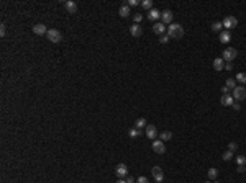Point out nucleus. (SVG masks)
Instances as JSON below:
<instances>
[{
  "mask_svg": "<svg viewBox=\"0 0 246 183\" xmlns=\"http://www.w3.org/2000/svg\"><path fill=\"white\" fill-rule=\"evenodd\" d=\"M168 34L171 38H182L184 36V28L180 26L179 23H171L168 28Z\"/></svg>",
  "mask_w": 246,
  "mask_h": 183,
  "instance_id": "1",
  "label": "nucleus"
},
{
  "mask_svg": "<svg viewBox=\"0 0 246 183\" xmlns=\"http://www.w3.org/2000/svg\"><path fill=\"white\" fill-rule=\"evenodd\" d=\"M236 56H238V51L235 48H227L222 54L223 61H227V62H233V59H236Z\"/></svg>",
  "mask_w": 246,
  "mask_h": 183,
  "instance_id": "2",
  "label": "nucleus"
},
{
  "mask_svg": "<svg viewBox=\"0 0 246 183\" xmlns=\"http://www.w3.org/2000/svg\"><path fill=\"white\" fill-rule=\"evenodd\" d=\"M46 38L51 41V43H59L61 39H62V34H61V31L59 30H48V33H46Z\"/></svg>",
  "mask_w": 246,
  "mask_h": 183,
  "instance_id": "3",
  "label": "nucleus"
},
{
  "mask_svg": "<svg viewBox=\"0 0 246 183\" xmlns=\"http://www.w3.org/2000/svg\"><path fill=\"white\" fill-rule=\"evenodd\" d=\"M233 98H235L236 101H241V100H244V98H246V89H244L243 85L236 87V89L233 90Z\"/></svg>",
  "mask_w": 246,
  "mask_h": 183,
  "instance_id": "4",
  "label": "nucleus"
},
{
  "mask_svg": "<svg viewBox=\"0 0 246 183\" xmlns=\"http://www.w3.org/2000/svg\"><path fill=\"white\" fill-rule=\"evenodd\" d=\"M222 23H223V26L227 28V31H230V30H233V28L238 25V20H236L235 17H227L225 20L222 21Z\"/></svg>",
  "mask_w": 246,
  "mask_h": 183,
  "instance_id": "5",
  "label": "nucleus"
},
{
  "mask_svg": "<svg viewBox=\"0 0 246 183\" xmlns=\"http://www.w3.org/2000/svg\"><path fill=\"white\" fill-rule=\"evenodd\" d=\"M153 150L156 152V154H164L166 152V145H164V142L161 141V139H154L153 141Z\"/></svg>",
  "mask_w": 246,
  "mask_h": 183,
  "instance_id": "6",
  "label": "nucleus"
},
{
  "mask_svg": "<svg viewBox=\"0 0 246 183\" xmlns=\"http://www.w3.org/2000/svg\"><path fill=\"white\" fill-rule=\"evenodd\" d=\"M115 173H117L120 178L126 177V173H128V167H126L125 164H118L117 167H115Z\"/></svg>",
  "mask_w": 246,
  "mask_h": 183,
  "instance_id": "7",
  "label": "nucleus"
},
{
  "mask_svg": "<svg viewBox=\"0 0 246 183\" xmlns=\"http://www.w3.org/2000/svg\"><path fill=\"white\" fill-rule=\"evenodd\" d=\"M153 177H154V180L158 181V183H161L163 180H164V173H163V170H161V167H153Z\"/></svg>",
  "mask_w": 246,
  "mask_h": 183,
  "instance_id": "8",
  "label": "nucleus"
},
{
  "mask_svg": "<svg viewBox=\"0 0 246 183\" xmlns=\"http://www.w3.org/2000/svg\"><path fill=\"white\" fill-rule=\"evenodd\" d=\"M146 136L154 141V137L158 136V129H156L154 124H148V126H146Z\"/></svg>",
  "mask_w": 246,
  "mask_h": 183,
  "instance_id": "9",
  "label": "nucleus"
},
{
  "mask_svg": "<svg viewBox=\"0 0 246 183\" xmlns=\"http://www.w3.org/2000/svg\"><path fill=\"white\" fill-rule=\"evenodd\" d=\"M33 33L35 34H38V36H43V34H46L48 30H46V26L43 25V23H38V25H35L33 26Z\"/></svg>",
  "mask_w": 246,
  "mask_h": 183,
  "instance_id": "10",
  "label": "nucleus"
},
{
  "mask_svg": "<svg viewBox=\"0 0 246 183\" xmlns=\"http://www.w3.org/2000/svg\"><path fill=\"white\" fill-rule=\"evenodd\" d=\"M172 12L171 10H164V12H161V18H163V23L166 25V23H169L171 25V21H172Z\"/></svg>",
  "mask_w": 246,
  "mask_h": 183,
  "instance_id": "11",
  "label": "nucleus"
},
{
  "mask_svg": "<svg viewBox=\"0 0 246 183\" xmlns=\"http://www.w3.org/2000/svg\"><path fill=\"white\" fill-rule=\"evenodd\" d=\"M130 33H131V36H135V38H138V36H141V33H143V28H141V25H133V26H130Z\"/></svg>",
  "mask_w": 246,
  "mask_h": 183,
  "instance_id": "12",
  "label": "nucleus"
},
{
  "mask_svg": "<svg viewBox=\"0 0 246 183\" xmlns=\"http://www.w3.org/2000/svg\"><path fill=\"white\" fill-rule=\"evenodd\" d=\"M220 103H222L223 106H231L235 101H233V97H230V95H223L222 100H220Z\"/></svg>",
  "mask_w": 246,
  "mask_h": 183,
  "instance_id": "13",
  "label": "nucleus"
},
{
  "mask_svg": "<svg viewBox=\"0 0 246 183\" xmlns=\"http://www.w3.org/2000/svg\"><path fill=\"white\" fill-rule=\"evenodd\" d=\"M223 67H225V61H223V57H217V59L213 61V69L215 70H222Z\"/></svg>",
  "mask_w": 246,
  "mask_h": 183,
  "instance_id": "14",
  "label": "nucleus"
},
{
  "mask_svg": "<svg viewBox=\"0 0 246 183\" xmlns=\"http://www.w3.org/2000/svg\"><path fill=\"white\" fill-rule=\"evenodd\" d=\"M159 17H161V12H159V10H156V8H151V10L148 12V18H149L151 21L158 20Z\"/></svg>",
  "mask_w": 246,
  "mask_h": 183,
  "instance_id": "15",
  "label": "nucleus"
},
{
  "mask_svg": "<svg viewBox=\"0 0 246 183\" xmlns=\"http://www.w3.org/2000/svg\"><path fill=\"white\" fill-rule=\"evenodd\" d=\"M153 31H154L156 34H163V33L166 31V25H164V23H154Z\"/></svg>",
  "mask_w": 246,
  "mask_h": 183,
  "instance_id": "16",
  "label": "nucleus"
},
{
  "mask_svg": "<svg viewBox=\"0 0 246 183\" xmlns=\"http://www.w3.org/2000/svg\"><path fill=\"white\" fill-rule=\"evenodd\" d=\"M64 7H66V10H67L69 13H76V12H77V5H76V2H71V0H69V2L64 3Z\"/></svg>",
  "mask_w": 246,
  "mask_h": 183,
  "instance_id": "17",
  "label": "nucleus"
},
{
  "mask_svg": "<svg viewBox=\"0 0 246 183\" xmlns=\"http://www.w3.org/2000/svg\"><path fill=\"white\" fill-rule=\"evenodd\" d=\"M230 39H231V34H230V31H222V33H220V41L223 43V44H227V43H230Z\"/></svg>",
  "mask_w": 246,
  "mask_h": 183,
  "instance_id": "18",
  "label": "nucleus"
},
{
  "mask_svg": "<svg viewBox=\"0 0 246 183\" xmlns=\"http://www.w3.org/2000/svg\"><path fill=\"white\" fill-rule=\"evenodd\" d=\"M146 126H148V124H146V119H144V118L136 119V123H135V128L140 129V131H141V129H146Z\"/></svg>",
  "mask_w": 246,
  "mask_h": 183,
  "instance_id": "19",
  "label": "nucleus"
},
{
  "mask_svg": "<svg viewBox=\"0 0 246 183\" xmlns=\"http://www.w3.org/2000/svg\"><path fill=\"white\" fill-rule=\"evenodd\" d=\"M118 13H120V17H123V18H126L128 15H130V7H128V3H125L121 7V8L118 10Z\"/></svg>",
  "mask_w": 246,
  "mask_h": 183,
  "instance_id": "20",
  "label": "nucleus"
},
{
  "mask_svg": "<svg viewBox=\"0 0 246 183\" xmlns=\"http://www.w3.org/2000/svg\"><path fill=\"white\" fill-rule=\"evenodd\" d=\"M207 175H208V178H210V180H215L217 177H218V170H217V168H210Z\"/></svg>",
  "mask_w": 246,
  "mask_h": 183,
  "instance_id": "21",
  "label": "nucleus"
},
{
  "mask_svg": "<svg viewBox=\"0 0 246 183\" xmlns=\"http://www.w3.org/2000/svg\"><path fill=\"white\" fill-rule=\"evenodd\" d=\"M227 87L230 90H235L236 89V80L235 79H227Z\"/></svg>",
  "mask_w": 246,
  "mask_h": 183,
  "instance_id": "22",
  "label": "nucleus"
},
{
  "mask_svg": "<svg viewBox=\"0 0 246 183\" xmlns=\"http://www.w3.org/2000/svg\"><path fill=\"white\" fill-rule=\"evenodd\" d=\"M140 134H141V131L136 129V128H131V129L128 131V136H130V137H138Z\"/></svg>",
  "mask_w": 246,
  "mask_h": 183,
  "instance_id": "23",
  "label": "nucleus"
},
{
  "mask_svg": "<svg viewBox=\"0 0 246 183\" xmlns=\"http://www.w3.org/2000/svg\"><path fill=\"white\" fill-rule=\"evenodd\" d=\"M240 84H246V74H243V72H240V74H236V79Z\"/></svg>",
  "mask_w": 246,
  "mask_h": 183,
  "instance_id": "24",
  "label": "nucleus"
},
{
  "mask_svg": "<svg viewBox=\"0 0 246 183\" xmlns=\"http://www.w3.org/2000/svg\"><path fill=\"white\" fill-rule=\"evenodd\" d=\"M141 7L146 10H151L153 8V2H151V0H144V2H141Z\"/></svg>",
  "mask_w": 246,
  "mask_h": 183,
  "instance_id": "25",
  "label": "nucleus"
},
{
  "mask_svg": "<svg viewBox=\"0 0 246 183\" xmlns=\"http://www.w3.org/2000/svg\"><path fill=\"white\" fill-rule=\"evenodd\" d=\"M169 139H172V133H169V131H166V133L161 134V141H169Z\"/></svg>",
  "mask_w": 246,
  "mask_h": 183,
  "instance_id": "26",
  "label": "nucleus"
},
{
  "mask_svg": "<svg viewBox=\"0 0 246 183\" xmlns=\"http://www.w3.org/2000/svg\"><path fill=\"white\" fill-rule=\"evenodd\" d=\"M222 157H223V160H227V162H228V160L233 159V152H231V150H227V152H223Z\"/></svg>",
  "mask_w": 246,
  "mask_h": 183,
  "instance_id": "27",
  "label": "nucleus"
},
{
  "mask_svg": "<svg viewBox=\"0 0 246 183\" xmlns=\"http://www.w3.org/2000/svg\"><path fill=\"white\" fill-rule=\"evenodd\" d=\"M222 26H223L222 21H215V23L212 25V30H213V31H220V30H222Z\"/></svg>",
  "mask_w": 246,
  "mask_h": 183,
  "instance_id": "28",
  "label": "nucleus"
},
{
  "mask_svg": "<svg viewBox=\"0 0 246 183\" xmlns=\"http://www.w3.org/2000/svg\"><path fill=\"white\" fill-rule=\"evenodd\" d=\"M133 20H135V23H136V25H140L141 21H143V15H141V13H136V15L133 17Z\"/></svg>",
  "mask_w": 246,
  "mask_h": 183,
  "instance_id": "29",
  "label": "nucleus"
},
{
  "mask_svg": "<svg viewBox=\"0 0 246 183\" xmlns=\"http://www.w3.org/2000/svg\"><path fill=\"white\" fill-rule=\"evenodd\" d=\"M169 38H171V36H169V34H163V36H161V38H159V43H163V44H166V43H168V41H169Z\"/></svg>",
  "mask_w": 246,
  "mask_h": 183,
  "instance_id": "30",
  "label": "nucleus"
},
{
  "mask_svg": "<svg viewBox=\"0 0 246 183\" xmlns=\"http://www.w3.org/2000/svg\"><path fill=\"white\" fill-rule=\"evenodd\" d=\"M236 162H238V165H246V157L244 155H240L236 159Z\"/></svg>",
  "mask_w": 246,
  "mask_h": 183,
  "instance_id": "31",
  "label": "nucleus"
},
{
  "mask_svg": "<svg viewBox=\"0 0 246 183\" xmlns=\"http://www.w3.org/2000/svg\"><path fill=\"white\" fill-rule=\"evenodd\" d=\"M238 149V145H236V142H230L228 144V150H231V152H235Z\"/></svg>",
  "mask_w": 246,
  "mask_h": 183,
  "instance_id": "32",
  "label": "nucleus"
},
{
  "mask_svg": "<svg viewBox=\"0 0 246 183\" xmlns=\"http://www.w3.org/2000/svg\"><path fill=\"white\" fill-rule=\"evenodd\" d=\"M136 5H140L138 0H130V2H128V7H136Z\"/></svg>",
  "mask_w": 246,
  "mask_h": 183,
  "instance_id": "33",
  "label": "nucleus"
},
{
  "mask_svg": "<svg viewBox=\"0 0 246 183\" xmlns=\"http://www.w3.org/2000/svg\"><path fill=\"white\" fill-rule=\"evenodd\" d=\"M136 183H149V181H148L146 177H140L138 180H136Z\"/></svg>",
  "mask_w": 246,
  "mask_h": 183,
  "instance_id": "34",
  "label": "nucleus"
},
{
  "mask_svg": "<svg viewBox=\"0 0 246 183\" xmlns=\"http://www.w3.org/2000/svg\"><path fill=\"white\" fill-rule=\"evenodd\" d=\"M225 69L227 70H231V69H233V62H227L225 64Z\"/></svg>",
  "mask_w": 246,
  "mask_h": 183,
  "instance_id": "35",
  "label": "nucleus"
},
{
  "mask_svg": "<svg viewBox=\"0 0 246 183\" xmlns=\"http://www.w3.org/2000/svg\"><path fill=\"white\" fill-rule=\"evenodd\" d=\"M0 36H2V38L5 36V25H2V26H0Z\"/></svg>",
  "mask_w": 246,
  "mask_h": 183,
  "instance_id": "36",
  "label": "nucleus"
},
{
  "mask_svg": "<svg viewBox=\"0 0 246 183\" xmlns=\"http://www.w3.org/2000/svg\"><path fill=\"white\" fill-rule=\"evenodd\" d=\"M244 170H246V167H244V165H238V172H240V173H243Z\"/></svg>",
  "mask_w": 246,
  "mask_h": 183,
  "instance_id": "37",
  "label": "nucleus"
},
{
  "mask_svg": "<svg viewBox=\"0 0 246 183\" xmlns=\"http://www.w3.org/2000/svg\"><path fill=\"white\" fill-rule=\"evenodd\" d=\"M222 92H223V95H228V92H230V89H228V87L225 85V87H223V89H222Z\"/></svg>",
  "mask_w": 246,
  "mask_h": 183,
  "instance_id": "38",
  "label": "nucleus"
},
{
  "mask_svg": "<svg viewBox=\"0 0 246 183\" xmlns=\"http://www.w3.org/2000/svg\"><path fill=\"white\" fill-rule=\"evenodd\" d=\"M231 106H233L235 109H240V108H241V106H240V103H238V101H235V103H233V105H231Z\"/></svg>",
  "mask_w": 246,
  "mask_h": 183,
  "instance_id": "39",
  "label": "nucleus"
},
{
  "mask_svg": "<svg viewBox=\"0 0 246 183\" xmlns=\"http://www.w3.org/2000/svg\"><path fill=\"white\" fill-rule=\"evenodd\" d=\"M133 181H135L133 177H128V178H126V183H133Z\"/></svg>",
  "mask_w": 246,
  "mask_h": 183,
  "instance_id": "40",
  "label": "nucleus"
},
{
  "mask_svg": "<svg viewBox=\"0 0 246 183\" xmlns=\"http://www.w3.org/2000/svg\"><path fill=\"white\" fill-rule=\"evenodd\" d=\"M115 183H126V180H123V178H118V180L115 181Z\"/></svg>",
  "mask_w": 246,
  "mask_h": 183,
  "instance_id": "41",
  "label": "nucleus"
},
{
  "mask_svg": "<svg viewBox=\"0 0 246 183\" xmlns=\"http://www.w3.org/2000/svg\"><path fill=\"white\" fill-rule=\"evenodd\" d=\"M215 183H220V181H215Z\"/></svg>",
  "mask_w": 246,
  "mask_h": 183,
  "instance_id": "42",
  "label": "nucleus"
},
{
  "mask_svg": "<svg viewBox=\"0 0 246 183\" xmlns=\"http://www.w3.org/2000/svg\"><path fill=\"white\" fill-rule=\"evenodd\" d=\"M244 172H246V170H244Z\"/></svg>",
  "mask_w": 246,
  "mask_h": 183,
  "instance_id": "43",
  "label": "nucleus"
}]
</instances>
